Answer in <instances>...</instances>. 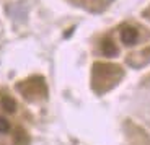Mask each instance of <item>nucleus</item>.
Listing matches in <instances>:
<instances>
[{"label":"nucleus","instance_id":"3","mask_svg":"<svg viewBox=\"0 0 150 145\" xmlns=\"http://www.w3.org/2000/svg\"><path fill=\"white\" fill-rule=\"evenodd\" d=\"M0 103H2V108H4L7 112H13L16 109L15 100H13V98H10V96H4L2 100H0Z\"/></svg>","mask_w":150,"mask_h":145},{"label":"nucleus","instance_id":"2","mask_svg":"<svg viewBox=\"0 0 150 145\" xmlns=\"http://www.w3.org/2000/svg\"><path fill=\"white\" fill-rule=\"evenodd\" d=\"M101 51H103V54H105V56H108V57H114V56H117V47L114 46V42L109 41V39L103 41V44H101Z\"/></svg>","mask_w":150,"mask_h":145},{"label":"nucleus","instance_id":"1","mask_svg":"<svg viewBox=\"0 0 150 145\" xmlns=\"http://www.w3.org/2000/svg\"><path fill=\"white\" fill-rule=\"evenodd\" d=\"M137 37H139V33H137V30L132 28V26H126V28H122V31H121V41L127 46L135 44V42H137Z\"/></svg>","mask_w":150,"mask_h":145},{"label":"nucleus","instance_id":"4","mask_svg":"<svg viewBox=\"0 0 150 145\" xmlns=\"http://www.w3.org/2000/svg\"><path fill=\"white\" fill-rule=\"evenodd\" d=\"M10 130V122L5 117H0V134H7Z\"/></svg>","mask_w":150,"mask_h":145},{"label":"nucleus","instance_id":"5","mask_svg":"<svg viewBox=\"0 0 150 145\" xmlns=\"http://www.w3.org/2000/svg\"><path fill=\"white\" fill-rule=\"evenodd\" d=\"M16 142H18V144H26V137H25L21 129L16 130Z\"/></svg>","mask_w":150,"mask_h":145}]
</instances>
